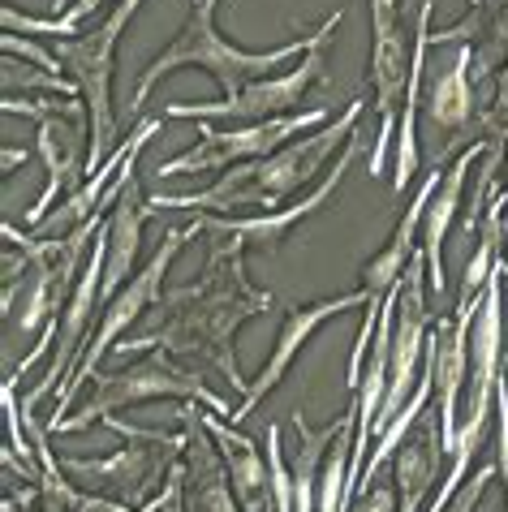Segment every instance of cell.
<instances>
[{
  "label": "cell",
  "instance_id": "obj_1",
  "mask_svg": "<svg viewBox=\"0 0 508 512\" xmlns=\"http://www.w3.org/2000/svg\"><path fill=\"white\" fill-rule=\"evenodd\" d=\"M246 237H233V233H216V246L207 254V267L194 284H177V289H164L160 302H155L143 327L121 340L117 358L125 353H151V349H164L173 358L190 362L194 371H211L216 379H224L233 392H250V383L237 366V332L242 323L254 315H267L276 306V297L250 284L246 276Z\"/></svg>",
  "mask_w": 508,
  "mask_h": 512
},
{
  "label": "cell",
  "instance_id": "obj_2",
  "mask_svg": "<svg viewBox=\"0 0 508 512\" xmlns=\"http://www.w3.org/2000/svg\"><path fill=\"white\" fill-rule=\"evenodd\" d=\"M366 99H349L345 112H336L332 125H319L315 134L293 138L289 147H280L263 160H246L220 173V181H211L207 190L194 194H151V211H194V216H229V211H276L289 194H298L302 186L319 177V168H328V160L345 151V142L354 138L358 117H362Z\"/></svg>",
  "mask_w": 508,
  "mask_h": 512
},
{
  "label": "cell",
  "instance_id": "obj_3",
  "mask_svg": "<svg viewBox=\"0 0 508 512\" xmlns=\"http://www.w3.org/2000/svg\"><path fill=\"white\" fill-rule=\"evenodd\" d=\"M216 9H220V0H190L186 26H181L173 44L155 56V61L143 69V78H138L134 99H130V117L143 112L147 95L160 87L168 74H177V69H203V74H211V78L220 82L224 95H237V91H246L250 82L267 78L276 65L293 61V56H306L323 39V22H319L315 31L298 39V44H280L272 52H246V48L229 44V39L216 31Z\"/></svg>",
  "mask_w": 508,
  "mask_h": 512
},
{
  "label": "cell",
  "instance_id": "obj_4",
  "mask_svg": "<svg viewBox=\"0 0 508 512\" xmlns=\"http://www.w3.org/2000/svg\"><path fill=\"white\" fill-rule=\"evenodd\" d=\"M104 426L134 444L117 448L112 457H61V469L82 491L117 500L125 508H147L151 500H160L173 469L186 457V435H168L160 426H130L121 418H104Z\"/></svg>",
  "mask_w": 508,
  "mask_h": 512
},
{
  "label": "cell",
  "instance_id": "obj_5",
  "mask_svg": "<svg viewBox=\"0 0 508 512\" xmlns=\"http://www.w3.org/2000/svg\"><path fill=\"white\" fill-rule=\"evenodd\" d=\"M0 108L9 117H31L39 125L35 151L48 168V186L39 194V203L26 211V224H35L48 216L56 203H65L69 194H78L87 186V160H91V108L82 104V95H44V99H18L5 95Z\"/></svg>",
  "mask_w": 508,
  "mask_h": 512
},
{
  "label": "cell",
  "instance_id": "obj_6",
  "mask_svg": "<svg viewBox=\"0 0 508 512\" xmlns=\"http://www.w3.org/2000/svg\"><path fill=\"white\" fill-rule=\"evenodd\" d=\"M199 233H207V229H203V216H194L190 224H177V229H168L164 246L151 254L143 272H138V276H134V280L125 284V289H121V293L104 306L100 327L91 332L87 349L78 353V362H74V371H69L65 388L56 392V401H52V418H48V431H56V426H61V422L69 418V409H74V396H78V392L95 379V366L104 362V353H112V349L121 345V332H125V327L138 323V319H143L155 302H160V293H164V276L173 272V259L181 254V246H186L190 237H199Z\"/></svg>",
  "mask_w": 508,
  "mask_h": 512
},
{
  "label": "cell",
  "instance_id": "obj_7",
  "mask_svg": "<svg viewBox=\"0 0 508 512\" xmlns=\"http://www.w3.org/2000/svg\"><path fill=\"white\" fill-rule=\"evenodd\" d=\"M143 0H121L108 18L87 35H65L52 39L56 61L65 65V78L78 87L82 104L91 108V160L87 168L100 173L104 160L117 151V108H112V56H117V39L130 26Z\"/></svg>",
  "mask_w": 508,
  "mask_h": 512
},
{
  "label": "cell",
  "instance_id": "obj_8",
  "mask_svg": "<svg viewBox=\"0 0 508 512\" xmlns=\"http://www.w3.org/2000/svg\"><path fill=\"white\" fill-rule=\"evenodd\" d=\"M95 396L87 405L78 409V414H69L56 431L61 435H74V431H87L91 422H104L112 418V409H125V405H143V401H160V396H177V401H199L207 405L211 414L220 418H233L229 401H220L216 392L207 388L203 371H194L190 362L173 358V353L164 349H151L147 358H138L134 366H125L117 375H95Z\"/></svg>",
  "mask_w": 508,
  "mask_h": 512
},
{
  "label": "cell",
  "instance_id": "obj_9",
  "mask_svg": "<svg viewBox=\"0 0 508 512\" xmlns=\"http://www.w3.org/2000/svg\"><path fill=\"white\" fill-rule=\"evenodd\" d=\"M345 22L341 9H332L328 18H323V39L315 48H310L298 69H289V74H276V78H259L250 82L246 91L237 95H224V99H211V104H168L164 108V121H229V125H254V121H276V117H293V112H302L298 104L306 99V91L315 87V82L328 78V44L336 39V26Z\"/></svg>",
  "mask_w": 508,
  "mask_h": 512
},
{
  "label": "cell",
  "instance_id": "obj_10",
  "mask_svg": "<svg viewBox=\"0 0 508 512\" xmlns=\"http://www.w3.org/2000/svg\"><path fill=\"white\" fill-rule=\"evenodd\" d=\"M332 117V108H306L293 112V117H276V121H254V125H229V130H216V125L203 121L199 142L190 151L173 155L155 168V177H194V173H229V168L246 164V160H263L280 147H289L293 138H302L306 130H319L323 121Z\"/></svg>",
  "mask_w": 508,
  "mask_h": 512
},
{
  "label": "cell",
  "instance_id": "obj_11",
  "mask_svg": "<svg viewBox=\"0 0 508 512\" xmlns=\"http://www.w3.org/2000/svg\"><path fill=\"white\" fill-rule=\"evenodd\" d=\"M371 91H375V112H379V134L366 160V173L379 177L388 164V147H397V112L405 108V87L409 69H414V52L405 44L401 26V0H371Z\"/></svg>",
  "mask_w": 508,
  "mask_h": 512
},
{
  "label": "cell",
  "instance_id": "obj_12",
  "mask_svg": "<svg viewBox=\"0 0 508 512\" xmlns=\"http://www.w3.org/2000/svg\"><path fill=\"white\" fill-rule=\"evenodd\" d=\"M500 362H504V267H496V276L487 280L483 306H478V319L470 332V414L457 426V444L483 448L487 418L496 409Z\"/></svg>",
  "mask_w": 508,
  "mask_h": 512
},
{
  "label": "cell",
  "instance_id": "obj_13",
  "mask_svg": "<svg viewBox=\"0 0 508 512\" xmlns=\"http://www.w3.org/2000/svg\"><path fill=\"white\" fill-rule=\"evenodd\" d=\"M173 418L181 435H186V457H181V500H186V512H246L229 482V465H224L216 439H211L203 422L199 401H181Z\"/></svg>",
  "mask_w": 508,
  "mask_h": 512
},
{
  "label": "cell",
  "instance_id": "obj_14",
  "mask_svg": "<svg viewBox=\"0 0 508 512\" xmlns=\"http://www.w3.org/2000/svg\"><path fill=\"white\" fill-rule=\"evenodd\" d=\"M371 310L375 302L366 297V289H354V293H341V297H328V302H310V306H289V315H285V323H280V332H276V345H272V353H267V362H263V371H259V379L250 383V392L242 396V405L233 409V426H242L254 409H259V401L267 392H276L280 388V379L289 375V366L298 362V353H302V345L310 336L319 332L328 319H336V315H345V310ZM384 306V302H379Z\"/></svg>",
  "mask_w": 508,
  "mask_h": 512
},
{
  "label": "cell",
  "instance_id": "obj_15",
  "mask_svg": "<svg viewBox=\"0 0 508 512\" xmlns=\"http://www.w3.org/2000/svg\"><path fill=\"white\" fill-rule=\"evenodd\" d=\"M358 151H362V130H354V138L345 142V151L332 160V173L319 181L315 190H310L306 198H298V203H289V207H276V211H259V216H246V220H229V216H203V229L207 233H233V237H246L250 246H263V250H276L280 241H285L293 229H298L302 220H310L315 211L328 203V198L336 194V186H341V177H345V168L358 160Z\"/></svg>",
  "mask_w": 508,
  "mask_h": 512
},
{
  "label": "cell",
  "instance_id": "obj_16",
  "mask_svg": "<svg viewBox=\"0 0 508 512\" xmlns=\"http://www.w3.org/2000/svg\"><path fill=\"white\" fill-rule=\"evenodd\" d=\"M478 306H457L453 315H435V332H431V353H435V414H440V444L453 452L457 444V396L461 383L470 379V332L478 319Z\"/></svg>",
  "mask_w": 508,
  "mask_h": 512
},
{
  "label": "cell",
  "instance_id": "obj_17",
  "mask_svg": "<svg viewBox=\"0 0 508 512\" xmlns=\"http://www.w3.org/2000/svg\"><path fill=\"white\" fill-rule=\"evenodd\" d=\"M440 181H444V168H427L422 186H418L414 198L405 203V216H401V224H397V233H392L388 246L362 267V289H366V297H371L375 306L384 302L392 289H397L401 276H405V267L414 263V254L422 250V246H418V241H422V220H427V207H431L435 190H440Z\"/></svg>",
  "mask_w": 508,
  "mask_h": 512
},
{
  "label": "cell",
  "instance_id": "obj_18",
  "mask_svg": "<svg viewBox=\"0 0 508 512\" xmlns=\"http://www.w3.org/2000/svg\"><path fill=\"white\" fill-rule=\"evenodd\" d=\"M155 216L151 211V198L138 186V177L125 181V190L112 207V216L104 224V289H100V302L108 306L125 284L134 276V263H138V246H143V224Z\"/></svg>",
  "mask_w": 508,
  "mask_h": 512
},
{
  "label": "cell",
  "instance_id": "obj_19",
  "mask_svg": "<svg viewBox=\"0 0 508 512\" xmlns=\"http://www.w3.org/2000/svg\"><path fill=\"white\" fill-rule=\"evenodd\" d=\"M203 422L211 439H216L224 465H229V482L237 491V500H242L246 512H276V495H272V469H267V452H259V444L242 431V426H233L229 418L211 414L203 409Z\"/></svg>",
  "mask_w": 508,
  "mask_h": 512
},
{
  "label": "cell",
  "instance_id": "obj_20",
  "mask_svg": "<svg viewBox=\"0 0 508 512\" xmlns=\"http://www.w3.org/2000/svg\"><path fill=\"white\" fill-rule=\"evenodd\" d=\"M427 121L435 130L453 134V151H470V125L478 121V91H474V48L457 44V56L444 74H435L427 91Z\"/></svg>",
  "mask_w": 508,
  "mask_h": 512
},
{
  "label": "cell",
  "instance_id": "obj_21",
  "mask_svg": "<svg viewBox=\"0 0 508 512\" xmlns=\"http://www.w3.org/2000/svg\"><path fill=\"white\" fill-rule=\"evenodd\" d=\"M491 151V142H474L470 151H461L457 160L444 164V181L435 190V203L427 207V220H422V254H427V280L435 289V302L448 293V280H444V241L448 229H453V216L461 207V190H465V177H470V164L483 160Z\"/></svg>",
  "mask_w": 508,
  "mask_h": 512
},
{
  "label": "cell",
  "instance_id": "obj_22",
  "mask_svg": "<svg viewBox=\"0 0 508 512\" xmlns=\"http://www.w3.org/2000/svg\"><path fill=\"white\" fill-rule=\"evenodd\" d=\"M440 469V422L435 409L422 414V422L409 431L401 452L392 457V487H397V512H422L427 491Z\"/></svg>",
  "mask_w": 508,
  "mask_h": 512
},
{
  "label": "cell",
  "instance_id": "obj_23",
  "mask_svg": "<svg viewBox=\"0 0 508 512\" xmlns=\"http://www.w3.org/2000/svg\"><path fill=\"white\" fill-rule=\"evenodd\" d=\"M431 13L435 0H422L414 18V69H409L405 108H401V134H397V160H392V194H405V186L418 173V104H422V74H427V48H431Z\"/></svg>",
  "mask_w": 508,
  "mask_h": 512
},
{
  "label": "cell",
  "instance_id": "obj_24",
  "mask_svg": "<svg viewBox=\"0 0 508 512\" xmlns=\"http://www.w3.org/2000/svg\"><path fill=\"white\" fill-rule=\"evenodd\" d=\"M108 0H74V5H69L61 18H31V13H18L13 5H5L0 9V22L9 26L13 35L18 31H31V35H52V39H65L69 31H78V22H87L95 9H104Z\"/></svg>",
  "mask_w": 508,
  "mask_h": 512
},
{
  "label": "cell",
  "instance_id": "obj_25",
  "mask_svg": "<svg viewBox=\"0 0 508 512\" xmlns=\"http://www.w3.org/2000/svg\"><path fill=\"white\" fill-rule=\"evenodd\" d=\"M500 474V465L496 461H487V465H478L470 478H465V487L453 495V504H448L444 512H474L478 504H483V495H487V487H491V478Z\"/></svg>",
  "mask_w": 508,
  "mask_h": 512
},
{
  "label": "cell",
  "instance_id": "obj_26",
  "mask_svg": "<svg viewBox=\"0 0 508 512\" xmlns=\"http://www.w3.org/2000/svg\"><path fill=\"white\" fill-rule=\"evenodd\" d=\"M164 512H186V500H181V465L173 469V478L164 487Z\"/></svg>",
  "mask_w": 508,
  "mask_h": 512
},
{
  "label": "cell",
  "instance_id": "obj_27",
  "mask_svg": "<svg viewBox=\"0 0 508 512\" xmlns=\"http://www.w3.org/2000/svg\"><path fill=\"white\" fill-rule=\"evenodd\" d=\"M18 164H26V147H5V168H0V173L9 177Z\"/></svg>",
  "mask_w": 508,
  "mask_h": 512
},
{
  "label": "cell",
  "instance_id": "obj_28",
  "mask_svg": "<svg viewBox=\"0 0 508 512\" xmlns=\"http://www.w3.org/2000/svg\"><path fill=\"white\" fill-rule=\"evenodd\" d=\"M69 5H74V0H52V13H56V18H61V13H65Z\"/></svg>",
  "mask_w": 508,
  "mask_h": 512
},
{
  "label": "cell",
  "instance_id": "obj_29",
  "mask_svg": "<svg viewBox=\"0 0 508 512\" xmlns=\"http://www.w3.org/2000/svg\"><path fill=\"white\" fill-rule=\"evenodd\" d=\"M504 198H508V190H504ZM500 267H504V272H508V254H504V263H500Z\"/></svg>",
  "mask_w": 508,
  "mask_h": 512
},
{
  "label": "cell",
  "instance_id": "obj_30",
  "mask_svg": "<svg viewBox=\"0 0 508 512\" xmlns=\"http://www.w3.org/2000/svg\"><path fill=\"white\" fill-rule=\"evenodd\" d=\"M478 5H483V0H470V9H478Z\"/></svg>",
  "mask_w": 508,
  "mask_h": 512
},
{
  "label": "cell",
  "instance_id": "obj_31",
  "mask_svg": "<svg viewBox=\"0 0 508 512\" xmlns=\"http://www.w3.org/2000/svg\"><path fill=\"white\" fill-rule=\"evenodd\" d=\"M504 375H508V353H504Z\"/></svg>",
  "mask_w": 508,
  "mask_h": 512
},
{
  "label": "cell",
  "instance_id": "obj_32",
  "mask_svg": "<svg viewBox=\"0 0 508 512\" xmlns=\"http://www.w3.org/2000/svg\"><path fill=\"white\" fill-rule=\"evenodd\" d=\"M22 512H44V508H22Z\"/></svg>",
  "mask_w": 508,
  "mask_h": 512
}]
</instances>
